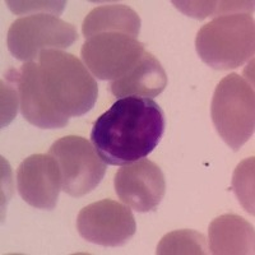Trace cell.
<instances>
[{"label": "cell", "mask_w": 255, "mask_h": 255, "mask_svg": "<svg viewBox=\"0 0 255 255\" xmlns=\"http://www.w3.org/2000/svg\"><path fill=\"white\" fill-rule=\"evenodd\" d=\"M163 110L152 99L124 97L95 122L91 142L108 165L123 166L144 158L161 142Z\"/></svg>", "instance_id": "obj_1"}, {"label": "cell", "mask_w": 255, "mask_h": 255, "mask_svg": "<svg viewBox=\"0 0 255 255\" xmlns=\"http://www.w3.org/2000/svg\"><path fill=\"white\" fill-rule=\"evenodd\" d=\"M38 65L42 91L59 114L78 118L92 110L99 96V86L77 56L61 50H44Z\"/></svg>", "instance_id": "obj_2"}, {"label": "cell", "mask_w": 255, "mask_h": 255, "mask_svg": "<svg viewBox=\"0 0 255 255\" xmlns=\"http://www.w3.org/2000/svg\"><path fill=\"white\" fill-rule=\"evenodd\" d=\"M195 49L199 58L216 70L241 67L254 56V18L247 13L215 18L198 31Z\"/></svg>", "instance_id": "obj_3"}, {"label": "cell", "mask_w": 255, "mask_h": 255, "mask_svg": "<svg viewBox=\"0 0 255 255\" xmlns=\"http://www.w3.org/2000/svg\"><path fill=\"white\" fill-rule=\"evenodd\" d=\"M212 122L220 136L238 152L254 135L255 93L253 84L231 73L216 87L211 104Z\"/></svg>", "instance_id": "obj_4"}, {"label": "cell", "mask_w": 255, "mask_h": 255, "mask_svg": "<svg viewBox=\"0 0 255 255\" xmlns=\"http://www.w3.org/2000/svg\"><path fill=\"white\" fill-rule=\"evenodd\" d=\"M78 40L73 24L52 14H31L15 19L9 27V52L20 61H35L44 50H61Z\"/></svg>", "instance_id": "obj_5"}, {"label": "cell", "mask_w": 255, "mask_h": 255, "mask_svg": "<svg viewBox=\"0 0 255 255\" xmlns=\"http://www.w3.org/2000/svg\"><path fill=\"white\" fill-rule=\"evenodd\" d=\"M49 153L56 159L61 172L63 191L81 198L95 190L106 174V162L86 138L68 135L56 140Z\"/></svg>", "instance_id": "obj_6"}, {"label": "cell", "mask_w": 255, "mask_h": 255, "mask_svg": "<svg viewBox=\"0 0 255 255\" xmlns=\"http://www.w3.org/2000/svg\"><path fill=\"white\" fill-rule=\"evenodd\" d=\"M144 45L122 32H106L86 40L81 50L83 64L100 81H116L138 63Z\"/></svg>", "instance_id": "obj_7"}, {"label": "cell", "mask_w": 255, "mask_h": 255, "mask_svg": "<svg viewBox=\"0 0 255 255\" xmlns=\"http://www.w3.org/2000/svg\"><path fill=\"white\" fill-rule=\"evenodd\" d=\"M77 230L88 243L106 248L124 247L136 231L130 207L111 199L88 204L77 217Z\"/></svg>", "instance_id": "obj_8"}, {"label": "cell", "mask_w": 255, "mask_h": 255, "mask_svg": "<svg viewBox=\"0 0 255 255\" xmlns=\"http://www.w3.org/2000/svg\"><path fill=\"white\" fill-rule=\"evenodd\" d=\"M114 186L123 203L140 213L154 211L166 193L162 170L147 158L123 165L115 174Z\"/></svg>", "instance_id": "obj_9"}, {"label": "cell", "mask_w": 255, "mask_h": 255, "mask_svg": "<svg viewBox=\"0 0 255 255\" xmlns=\"http://www.w3.org/2000/svg\"><path fill=\"white\" fill-rule=\"evenodd\" d=\"M17 189L20 198L33 208L51 211L63 190L61 172L50 153L32 154L17 170Z\"/></svg>", "instance_id": "obj_10"}, {"label": "cell", "mask_w": 255, "mask_h": 255, "mask_svg": "<svg viewBox=\"0 0 255 255\" xmlns=\"http://www.w3.org/2000/svg\"><path fill=\"white\" fill-rule=\"evenodd\" d=\"M8 82L17 86L20 113L29 124L41 129H61L69 123V118L59 114L47 101L40 81V65L27 61L19 70L9 69Z\"/></svg>", "instance_id": "obj_11"}, {"label": "cell", "mask_w": 255, "mask_h": 255, "mask_svg": "<svg viewBox=\"0 0 255 255\" xmlns=\"http://www.w3.org/2000/svg\"><path fill=\"white\" fill-rule=\"evenodd\" d=\"M167 86V74L151 52L144 51L138 63L120 79L111 82L110 91L115 97H145L161 95Z\"/></svg>", "instance_id": "obj_12"}, {"label": "cell", "mask_w": 255, "mask_h": 255, "mask_svg": "<svg viewBox=\"0 0 255 255\" xmlns=\"http://www.w3.org/2000/svg\"><path fill=\"white\" fill-rule=\"evenodd\" d=\"M208 231L212 254H254V227L240 216H220L212 221Z\"/></svg>", "instance_id": "obj_13"}, {"label": "cell", "mask_w": 255, "mask_h": 255, "mask_svg": "<svg viewBox=\"0 0 255 255\" xmlns=\"http://www.w3.org/2000/svg\"><path fill=\"white\" fill-rule=\"evenodd\" d=\"M140 26V17L134 9L124 4H110L97 6L86 15L82 33L86 40L106 32H122L136 38Z\"/></svg>", "instance_id": "obj_14"}, {"label": "cell", "mask_w": 255, "mask_h": 255, "mask_svg": "<svg viewBox=\"0 0 255 255\" xmlns=\"http://www.w3.org/2000/svg\"><path fill=\"white\" fill-rule=\"evenodd\" d=\"M156 254L180 255V254H208L207 240L203 234L194 230H177L163 236L157 245Z\"/></svg>", "instance_id": "obj_15"}, {"label": "cell", "mask_w": 255, "mask_h": 255, "mask_svg": "<svg viewBox=\"0 0 255 255\" xmlns=\"http://www.w3.org/2000/svg\"><path fill=\"white\" fill-rule=\"evenodd\" d=\"M172 4L185 15L197 19L238 13L250 14L254 10V1H172Z\"/></svg>", "instance_id": "obj_16"}, {"label": "cell", "mask_w": 255, "mask_h": 255, "mask_svg": "<svg viewBox=\"0 0 255 255\" xmlns=\"http://www.w3.org/2000/svg\"><path fill=\"white\" fill-rule=\"evenodd\" d=\"M232 189L244 209L254 216V157L239 163L232 177Z\"/></svg>", "instance_id": "obj_17"}, {"label": "cell", "mask_w": 255, "mask_h": 255, "mask_svg": "<svg viewBox=\"0 0 255 255\" xmlns=\"http://www.w3.org/2000/svg\"><path fill=\"white\" fill-rule=\"evenodd\" d=\"M65 1H6V5L15 14L32 12V14H61Z\"/></svg>", "instance_id": "obj_18"}, {"label": "cell", "mask_w": 255, "mask_h": 255, "mask_svg": "<svg viewBox=\"0 0 255 255\" xmlns=\"http://www.w3.org/2000/svg\"><path fill=\"white\" fill-rule=\"evenodd\" d=\"M13 86L9 84H4L1 87V97H3V113H1V128L8 125L12 122L13 116L17 114V101L19 97L18 96V91L12 88Z\"/></svg>", "instance_id": "obj_19"}]
</instances>
